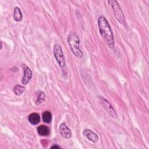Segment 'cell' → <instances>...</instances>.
<instances>
[{"label":"cell","mask_w":149,"mask_h":149,"mask_svg":"<svg viewBox=\"0 0 149 149\" xmlns=\"http://www.w3.org/2000/svg\"><path fill=\"white\" fill-rule=\"evenodd\" d=\"M37 132L40 136H46L49 134L50 130L48 127L45 125H41L37 127Z\"/></svg>","instance_id":"11"},{"label":"cell","mask_w":149,"mask_h":149,"mask_svg":"<svg viewBox=\"0 0 149 149\" xmlns=\"http://www.w3.org/2000/svg\"><path fill=\"white\" fill-rule=\"evenodd\" d=\"M32 77V72L29 68L26 67L24 69V75L22 79V83L23 84H27L31 80Z\"/></svg>","instance_id":"8"},{"label":"cell","mask_w":149,"mask_h":149,"mask_svg":"<svg viewBox=\"0 0 149 149\" xmlns=\"http://www.w3.org/2000/svg\"><path fill=\"white\" fill-rule=\"evenodd\" d=\"M53 52L54 56L59 65L62 68L64 67L66 63L61 46L59 44H55L54 47Z\"/></svg>","instance_id":"4"},{"label":"cell","mask_w":149,"mask_h":149,"mask_svg":"<svg viewBox=\"0 0 149 149\" xmlns=\"http://www.w3.org/2000/svg\"><path fill=\"white\" fill-rule=\"evenodd\" d=\"M25 90H26V88L24 87H23L21 85H19V84L15 86V87L13 88L14 93L17 95H20L21 94H22L23 93V92L25 91Z\"/></svg>","instance_id":"14"},{"label":"cell","mask_w":149,"mask_h":149,"mask_svg":"<svg viewBox=\"0 0 149 149\" xmlns=\"http://www.w3.org/2000/svg\"><path fill=\"white\" fill-rule=\"evenodd\" d=\"M68 41L73 55L77 58H81L83 56V53L79 47L80 40L78 36L75 33H71L68 36Z\"/></svg>","instance_id":"2"},{"label":"cell","mask_w":149,"mask_h":149,"mask_svg":"<svg viewBox=\"0 0 149 149\" xmlns=\"http://www.w3.org/2000/svg\"><path fill=\"white\" fill-rule=\"evenodd\" d=\"M98 26L100 33L106 44L111 48L114 47V38L112 30L106 18L101 16L98 19Z\"/></svg>","instance_id":"1"},{"label":"cell","mask_w":149,"mask_h":149,"mask_svg":"<svg viewBox=\"0 0 149 149\" xmlns=\"http://www.w3.org/2000/svg\"><path fill=\"white\" fill-rule=\"evenodd\" d=\"M83 134L93 143H96L98 140V137L97 134L90 129H85L83 132Z\"/></svg>","instance_id":"9"},{"label":"cell","mask_w":149,"mask_h":149,"mask_svg":"<svg viewBox=\"0 0 149 149\" xmlns=\"http://www.w3.org/2000/svg\"><path fill=\"white\" fill-rule=\"evenodd\" d=\"M51 148H59L60 147H59V146H56V145H54V146H52Z\"/></svg>","instance_id":"15"},{"label":"cell","mask_w":149,"mask_h":149,"mask_svg":"<svg viewBox=\"0 0 149 149\" xmlns=\"http://www.w3.org/2000/svg\"><path fill=\"white\" fill-rule=\"evenodd\" d=\"M59 133L63 138L69 139L71 137L72 132L65 123H62L60 125L59 127Z\"/></svg>","instance_id":"6"},{"label":"cell","mask_w":149,"mask_h":149,"mask_svg":"<svg viewBox=\"0 0 149 149\" xmlns=\"http://www.w3.org/2000/svg\"><path fill=\"white\" fill-rule=\"evenodd\" d=\"M108 3L111 5L113 9V12L114 13V15L116 19L120 24H125L126 23L125 17L118 2L115 0H111V1H108Z\"/></svg>","instance_id":"3"},{"label":"cell","mask_w":149,"mask_h":149,"mask_svg":"<svg viewBox=\"0 0 149 149\" xmlns=\"http://www.w3.org/2000/svg\"><path fill=\"white\" fill-rule=\"evenodd\" d=\"M13 19L16 22H20L23 19V15L19 8L15 7L13 12Z\"/></svg>","instance_id":"12"},{"label":"cell","mask_w":149,"mask_h":149,"mask_svg":"<svg viewBox=\"0 0 149 149\" xmlns=\"http://www.w3.org/2000/svg\"><path fill=\"white\" fill-rule=\"evenodd\" d=\"M28 120L31 124L36 125L40 122V116L37 113H32L29 116Z\"/></svg>","instance_id":"10"},{"label":"cell","mask_w":149,"mask_h":149,"mask_svg":"<svg viewBox=\"0 0 149 149\" xmlns=\"http://www.w3.org/2000/svg\"><path fill=\"white\" fill-rule=\"evenodd\" d=\"M45 94L44 91H37L35 93L33 97V101L36 105H40L45 101Z\"/></svg>","instance_id":"7"},{"label":"cell","mask_w":149,"mask_h":149,"mask_svg":"<svg viewBox=\"0 0 149 149\" xmlns=\"http://www.w3.org/2000/svg\"><path fill=\"white\" fill-rule=\"evenodd\" d=\"M99 102L101 106L104 108V109L113 118H117L118 115L116 112H115V109L113 108L112 105L110 104V103L104 97H100L99 98Z\"/></svg>","instance_id":"5"},{"label":"cell","mask_w":149,"mask_h":149,"mask_svg":"<svg viewBox=\"0 0 149 149\" xmlns=\"http://www.w3.org/2000/svg\"><path fill=\"white\" fill-rule=\"evenodd\" d=\"M42 118L44 122L46 123H49L51 122V120H52V114L48 111H44L42 113Z\"/></svg>","instance_id":"13"}]
</instances>
